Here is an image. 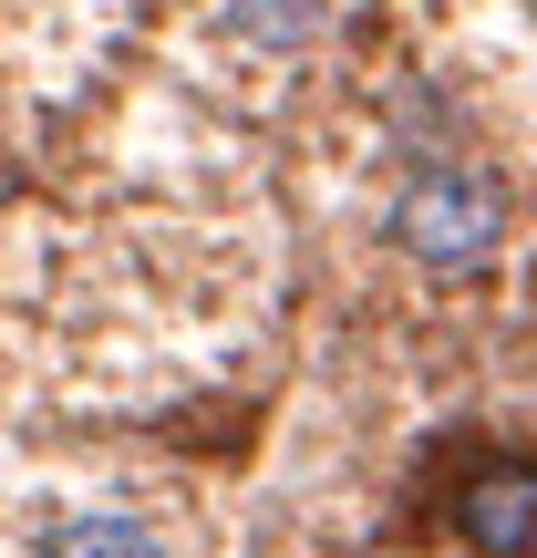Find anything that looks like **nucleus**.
I'll return each mask as SVG.
<instances>
[{"mask_svg": "<svg viewBox=\"0 0 537 558\" xmlns=\"http://www.w3.org/2000/svg\"><path fill=\"white\" fill-rule=\"evenodd\" d=\"M41 558H166V548L145 538L135 518H62L52 538H41Z\"/></svg>", "mask_w": 537, "mask_h": 558, "instance_id": "4", "label": "nucleus"}, {"mask_svg": "<svg viewBox=\"0 0 537 558\" xmlns=\"http://www.w3.org/2000/svg\"><path fill=\"white\" fill-rule=\"evenodd\" d=\"M382 228H393V248L414 269H486L507 248V186L486 177V166L465 156H414L393 177V207H382Z\"/></svg>", "mask_w": 537, "mask_h": 558, "instance_id": "1", "label": "nucleus"}, {"mask_svg": "<svg viewBox=\"0 0 537 558\" xmlns=\"http://www.w3.org/2000/svg\"><path fill=\"white\" fill-rule=\"evenodd\" d=\"M455 538L476 558H537V465H486V476H465Z\"/></svg>", "mask_w": 537, "mask_h": 558, "instance_id": "2", "label": "nucleus"}, {"mask_svg": "<svg viewBox=\"0 0 537 558\" xmlns=\"http://www.w3.org/2000/svg\"><path fill=\"white\" fill-rule=\"evenodd\" d=\"M218 11L248 52H300V41L331 32V0H218Z\"/></svg>", "mask_w": 537, "mask_h": 558, "instance_id": "3", "label": "nucleus"}]
</instances>
